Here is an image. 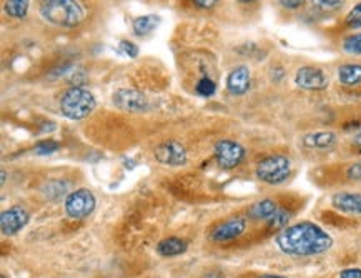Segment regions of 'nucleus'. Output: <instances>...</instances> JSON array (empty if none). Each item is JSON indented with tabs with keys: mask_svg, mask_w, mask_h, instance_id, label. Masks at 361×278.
Masks as SVG:
<instances>
[{
	"mask_svg": "<svg viewBox=\"0 0 361 278\" xmlns=\"http://www.w3.org/2000/svg\"><path fill=\"white\" fill-rule=\"evenodd\" d=\"M275 243L285 255H322L333 247V237L313 222H298L278 232Z\"/></svg>",
	"mask_w": 361,
	"mask_h": 278,
	"instance_id": "nucleus-1",
	"label": "nucleus"
},
{
	"mask_svg": "<svg viewBox=\"0 0 361 278\" xmlns=\"http://www.w3.org/2000/svg\"><path fill=\"white\" fill-rule=\"evenodd\" d=\"M40 15L52 26L72 28L84 22L85 10L80 2L73 0H48L40 6Z\"/></svg>",
	"mask_w": 361,
	"mask_h": 278,
	"instance_id": "nucleus-2",
	"label": "nucleus"
},
{
	"mask_svg": "<svg viewBox=\"0 0 361 278\" xmlns=\"http://www.w3.org/2000/svg\"><path fill=\"white\" fill-rule=\"evenodd\" d=\"M59 107L62 115L67 117L68 120H82L95 110L97 100L90 90L75 85V87L67 89L62 93L59 100Z\"/></svg>",
	"mask_w": 361,
	"mask_h": 278,
	"instance_id": "nucleus-3",
	"label": "nucleus"
},
{
	"mask_svg": "<svg viewBox=\"0 0 361 278\" xmlns=\"http://www.w3.org/2000/svg\"><path fill=\"white\" fill-rule=\"evenodd\" d=\"M291 170H293V163L290 158L285 155L275 154L258 162L255 174L260 182L268 183V185H280L290 178Z\"/></svg>",
	"mask_w": 361,
	"mask_h": 278,
	"instance_id": "nucleus-4",
	"label": "nucleus"
},
{
	"mask_svg": "<svg viewBox=\"0 0 361 278\" xmlns=\"http://www.w3.org/2000/svg\"><path fill=\"white\" fill-rule=\"evenodd\" d=\"M97 207V198L92 190L77 189L71 192L64 200L65 214L73 220H84L93 214Z\"/></svg>",
	"mask_w": 361,
	"mask_h": 278,
	"instance_id": "nucleus-5",
	"label": "nucleus"
},
{
	"mask_svg": "<svg viewBox=\"0 0 361 278\" xmlns=\"http://www.w3.org/2000/svg\"><path fill=\"white\" fill-rule=\"evenodd\" d=\"M213 155H215V160L219 163L220 169L233 170L243 162L247 150H245L243 145H240L235 140L221 138L213 147Z\"/></svg>",
	"mask_w": 361,
	"mask_h": 278,
	"instance_id": "nucleus-6",
	"label": "nucleus"
},
{
	"mask_svg": "<svg viewBox=\"0 0 361 278\" xmlns=\"http://www.w3.org/2000/svg\"><path fill=\"white\" fill-rule=\"evenodd\" d=\"M113 105L122 112L140 113L147 112L150 109L149 99L145 93H142L137 89H118L115 90L112 95Z\"/></svg>",
	"mask_w": 361,
	"mask_h": 278,
	"instance_id": "nucleus-7",
	"label": "nucleus"
},
{
	"mask_svg": "<svg viewBox=\"0 0 361 278\" xmlns=\"http://www.w3.org/2000/svg\"><path fill=\"white\" fill-rule=\"evenodd\" d=\"M155 160L167 167H183L188 162L187 149L180 142L167 140L155 147Z\"/></svg>",
	"mask_w": 361,
	"mask_h": 278,
	"instance_id": "nucleus-8",
	"label": "nucleus"
},
{
	"mask_svg": "<svg viewBox=\"0 0 361 278\" xmlns=\"http://www.w3.org/2000/svg\"><path fill=\"white\" fill-rule=\"evenodd\" d=\"M28 222H30V214H28L27 208L22 205H14L9 210H3L2 215H0V230L6 237H12L24 230Z\"/></svg>",
	"mask_w": 361,
	"mask_h": 278,
	"instance_id": "nucleus-9",
	"label": "nucleus"
},
{
	"mask_svg": "<svg viewBox=\"0 0 361 278\" xmlns=\"http://www.w3.org/2000/svg\"><path fill=\"white\" fill-rule=\"evenodd\" d=\"M295 84L303 90L318 92V90H325L330 85V79L322 68L306 65V67L298 68L297 73H295Z\"/></svg>",
	"mask_w": 361,
	"mask_h": 278,
	"instance_id": "nucleus-10",
	"label": "nucleus"
},
{
	"mask_svg": "<svg viewBox=\"0 0 361 278\" xmlns=\"http://www.w3.org/2000/svg\"><path fill=\"white\" fill-rule=\"evenodd\" d=\"M245 228H247V220L243 216H230L228 220H225V222L219 223L213 228L210 239L213 242H228V240L238 239L240 235H243Z\"/></svg>",
	"mask_w": 361,
	"mask_h": 278,
	"instance_id": "nucleus-11",
	"label": "nucleus"
},
{
	"mask_svg": "<svg viewBox=\"0 0 361 278\" xmlns=\"http://www.w3.org/2000/svg\"><path fill=\"white\" fill-rule=\"evenodd\" d=\"M250 84L252 75L247 65H238L227 77V89L232 95H245L250 90Z\"/></svg>",
	"mask_w": 361,
	"mask_h": 278,
	"instance_id": "nucleus-12",
	"label": "nucleus"
},
{
	"mask_svg": "<svg viewBox=\"0 0 361 278\" xmlns=\"http://www.w3.org/2000/svg\"><path fill=\"white\" fill-rule=\"evenodd\" d=\"M331 205L348 215H361V194L358 192H336L331 195Z\"/></svg>",
	"mask_w": 361,
	"mask_h": 278,
	"instance_id": "nucleus-13",
	"label": "nucleus"
},
{
	"mask_svg": "<svg viewBox=\"0 0 361 278\" xmlns=\"http://www.w3.org/2000/svg\"><path fill=\"white\" fill-rule=\"evenodd\" d=\"M338 142V137L333 132H311L303 135V147L311 150H331Z\"/></svg>",
	"mask_w": 361,
	"mask_h": 278,
	"instance_id": "nucleus-14",
	"label": "nucleus"
},
{
	"mask_svg": "<svg viewBox=\"0 0 361 278\" xmlns=\"http://www.w3.org/2000/svg\"><path fill=\"white\" fill-rule=\"evenodd\" d=\"M188 250V243L185 240L178 239V237H168V239L160 240L157 245V253L160 257L172 259V257H178Z\"/></svg>",
	"mask_w": 361,
	"mask_h": 278,
	"instance_id": "nucleus-15",
	"label": "nucleus"
},
{
	"mask_svg": "<svg viewBox=\"0 0 361 278\" xmlns=\"http://www.w3.org/2000/svg\"><path fill=\"white\" fill-rule=\"evenodd\" d=\"M278 208H280L278 203L272 198L258 200V202H255L248 208V216L252 220H266V222H268V220L277 214Z\"/></svg>",
	"mask_w": 361,
	"mask_h": 278,
	"instance_id": "nucleus-16",
	"label": "nucleus"
},
{
	"mask_svg": "<svg viewBox=\"0 0 361 278\" xmlns=\"http://www.w3.org/2000/svg\"><path fill=\"white\" fill-rule=\"evenodd\" d=\"M338 80L344 87H358L361 85V65L344 64L338 67Z\"/></svg>",
	"mask_w": 361,
	"mask_h": 278,
	"instance_id": "nucleus-17",
	"label": "nucleus"
},
{
	"mask_svg": "<svg viewBox=\"0 0 361 278\" xmlns=\"http://www.w3.org/2000/svg\"><path fill=\"white\" fill-rule=\"evenodd\" d=\"M160 24V17L158 15L149 14V15H140L132 22V30L135 35L138 37H145L149 35L150 32H154L155 28L158 27Z\"/></svg>",
	"mask_w": 361,
	"mask_h": 278,
	"instance_id": "nucleus-18",
	"label": "nucleus"
},
{
	"mask_svg": "<svg viewBox=\"0 0 361 278\" xmlns=\"http://www.w3.org/2000/svg\"><path fill=\"white\" fill-rule=\"evenodd\" d=\"M67 189L68 185L62 180H50V182H45L42 185V195L48 200H60L62 197H67Z\"/></svg>",
	"mask_w": 361,
	"mask_h": 278,
	"instance_id": "nucleus-19",
	"label": "nucleus"
},
{
	"mask_svg": "<svg viewBox=\"0 0 361 278\" xmlns=\"http://www.w3.org/2000/svg\"><path fill=\"white\" fill-rule=\"evenodd\" d=\"M28 6H30V3H28L27 0H10V2H6V7H3V9H6V12L10 15V17L22 20L26 19Z\"/></svg>",
	"mask_w": 361,
	"mask_h": 278,
	"instance_id": "nucleus-20",
	"label": "nucleus"
},
{
	"mask_svg": "<svg viewBox=\"0 0 361 278\" xmlns=\"http://www.w3.org/2000/svg\"><path fill=\"white\" fill-rule=\"evenodd\" d=\"M290 219H291V214L288 210H285V208H278L277 214H275L272 219L268 220V227L273 228V230L281 232L283 228L288 227Z\"/></svg>",
	"mask_w": 361,
	"mask_h": 278,
	"instance_id": "nucleus-21",
	"label": "nucleus"
},
{
	"mask_svg": "<svg viewBox=\"0 0 361 278\" xmlns=\"http://www.w3.org/2000/svg\"><path fill=\"white\" fill-rule=\"evenodd\" d=\"M195 92L198 93L200 97H212L215 95L216 92V85L210 77H202L195 85Z\"/></svg>",
	"mask_w": 361,
	"mask_h": 278,
	"instance_id": "nucleus-22",
	"label": "nucleus"
},
{
	"mask_svg": "<svg viewBox=\"0 0 361 278\" xmlns=\"http://www.w3.org/2000/svg\"><path fill=\"white\" fill-rule=\"evenodd\" d=\"M343 50L348 54L361 55V32L360 34H351L343 40Z\"/></svg>",
	"mask_w": 361,
	"mask_h": 278,
	"instance_id": "nucleus-23",
	"label": "nucleus"
},
{
	"mask_svg": "<svg viewBox=\"0 0 361 278\" xmlns=\"http://www.w3.org/2000/svg\"><path fill=\"white\" fill-rule=\"evenodd\" d=\"M59 149H60L59 142L50 140V138H48V140H40L39 144L35 145L34 152L37 155H52V154H55Z\"/></svg>",
	"mask_w": 361,
	"mask_h": 278,
	"instance_id": "nucleus-24",
	"label": "nucleus"
},
{
	"mask_svg": "<svg viewBox=\"0 0 361 278\" xmlns=\"http://www.w3.org/2000/svg\"><path fill=\"white\" fill-rule=\"evenodd\" d=\"M344 24L348 28H360L361 27V2L356 3L353 9L348 12V15L344 17Z\"/></svg>",
	"mask_w": 361,
	"mask_h": 278,
	"instance_id": "nucleus-25",
	"label": "nucleus"
},
{
	"mask_svg": "<svg viewBox=\"0 0 361 278\" xmlns=\"http://www.w3.org/2000/svg\"><path fill=\"white\" fill-rule=\"evenodd\" d=\"M118 48H120V54L129 57V59H137L138 54H140V50H138V45L130 42V40H120Z\"/></svg>",
	"mask_w": 361,
	"mask_h": 278,
	"instance_id": "nucleus-26",
	"label": "nucleus"
},
{
	"mask_svg": "<svg viewBox=\"0 0 361 278\" xmlns=\"http://www.w3.org/2000/svg\"><path fill=\"white\" fill-rule=\"evenodd\" d=\"M346 177L353 182H361V163H351L346 169Z\"/></svg>",
	"mask_w": 361,
	"mask_h": 278,
	"instance_id": "nucleus-27",
	"label": "nucleus"
},
{
	"mask_svg": "<svg viewBox=\"0 0 361 278\" xmlns=\"http://www.w3.org/2000/svg\"><path fill=\"white\" fill-rule=\"evenodd\" d=\"M340 278H361V268H344L340 272Z\"/></svg>",
	"mask_w": 361,
	"mask_h": 278,
	"instance_id": "nucleus-28",
	"label": "nucleus"
},
{
	"mask_svg": "<svg viewBox=\"0 0 361 278\" xmlns=\"http://www.w3.org/2000/svg\"><path fill=\"white\" fill-rule=\"evenodd\" d=\"M317 6L320 9L331 10V9H340V7L343 6V2H317Z\"/></svg>",
	"mask_w": 361,
	"mask_h": 278,
	"instance_id": "nucleus-29",
	"label": "nucleus"
},
{
	"mask_svg": "<svg viewBox=\"0 0 361 278\" xmlns=\"http://www.w3.org/2000/svg\"><path fill=\"white\" fill-rule=\"evenodd\" d=\"M280 6L285 7V9H298V7L303 6V2H302V0H293V2H286V0H281Z\"/></svg>",
	"mask_w": 361,
	"mask_h": 278,
	"instance_id": "nucleus-30",
	"label": "nucleus"
},
{
	"mask_svg": "<svg viewBox=\"0 0 361 278\" xmlns=\"http://www.w3.org/2000/svg\"><path fill=\"white\" fill-rule=\"evenodd\" d=\"M195 6L202 7V9H212L213 6H216V2H215V0H210V2H202V0H196Z\"/></svg>",
	"mask_w": 361,
	"mask_h": 278,
	"instance_id": "nucleus-31",
	"label": "nucleus"
},
{
	"mask_svg": "<svg viewBox=\"0 0 361 278\" xmlns=\"http://www.w3.org/2000/svg\"><path fill=\"white\" fill-rule=\"evenodd\" d=\"M353 147H355V149L361 150V132L356 133L355 137H353Z\"/></svg>",
	"mask_w": 361,
	"mask_h": 278,
	"instance_id": "nucleus-32",
	"label": "nucleus"
},
{
	"mask_svg": "<svg viewBox=\"0 0 361 278\" xmlns=\"http://www.w3.org/2000/svg\"><path fill=\"white\" fill-rule=\"evenodd\" d=\"M260 278H288V277H283V275H261Z\"/></svg>",
	"mask_w": 361,
	"mask_h": 278,
	"instance_id": "nucleus-33",
	"label": "nucleus"
},
{
	"mask_svg": "<svg viewBox=\"0 0 361 278\" xmlns=\"http://www.w3.org/2000/svg\"><path fill=\"white\" fill-rule=\"evenodd\" d=\"M6 177H7V174L6 172H2V183H6Z\"/></svg>",
	"mask_w": 361,
	"mask_h": 278,
	"instance_id": "nucleus-34",
	"label": "nucleus"
},
{
	"mask_svg": "<svg viewBox=\"0 0 361 278\" xmlns=\"http://www.w3.org/2000/svg\"><path fill=\"white\" fill-rule=\"evenodd\" d=\"M0 278H7V277L6 275H0Z\"/></svg>",
	"mask_w": 361,
	"mask_h": 278,
	"instance_id": "nucleus-35",
	"label": "nucleus"
}]
</instances>
